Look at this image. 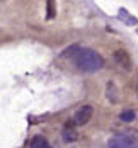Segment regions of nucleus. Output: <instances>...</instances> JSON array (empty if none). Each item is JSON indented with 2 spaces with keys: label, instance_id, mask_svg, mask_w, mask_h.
Returning a JSON list of instances; mask_svg holds the SVG:
<instances>
[{
  "label": "nucleus",
  "instance_id": "1",
  "mask_svg": "<svg viewBox=\"0 0 138 148\" xmlns=\"http://www.w3.org/2000/svg\"><path fill=\"white\" fill-rule=\"evenodd\" d=\"M72 58H73V63H75L77 68L80 72H85V73L99 72L104 66L102 56L91 48H77V53H73Z\"/></svg>",
  "mask_w": 138,
  "mask_h": 148
},
{
  "label": "nucleus",
  "instance_id": "2",
  "mask_svg": "<svg viewBox=\"0 0 138 148\" xmlns=\"http://www.w3.org/2000/svg\"><path fill=\"white\" fill-rule=\"evenodd\" d=\"M107 148H138V133H121L109 140Z\"/></svg>",
  "mask_w": 138,
  "mask_h": 148
},
{
  "label": "nucleus",
  "instance_id": "3",
  "mask_svg": "<svg viewBox=\"0 0 138 148\" xmlns=\"http://www.w3.org/2000/svg\"><path fill=\"white\" fill-rule=\"evenodd\" d=\"M92 114H94V107L87 104V106H82L75 114H73L72 121H73L75 126H84V124H87L92 119Z\"/></svg>",
  "mask_w": 138,
  "mask_h": 148
},
{
  "label": "nucleus",
  "instance_id": "4",
  "mask_svg": "<svg viewBox=\"0 0 138 148\" xmlns=\"http://www.w3.org/2000/svg\"><path fill=\"white\" fill-rule=\"evenodd\" d=\"M113 58L116 61V65L123 68V70H131V58H130V55L124 51V49H116L114 53H113Z\"/></svg>",
  "mask_w": 138,
  "mask_h": 148
},
{
  "label": "nucleus",
  "instance_id": "5",
  "mask_svg": "<svg viewBox=\"0 0 138 148\" xmlns=\"http://www.w3.org/2000/svg\"><path fill=\"white\" fill-rule=\"evenodd\" d=\"M73 126H75V124H73V121H72V123H67L65 128H63V140H65L67 143L75 141L77 138H78V136H77V131L73 130Z\"/></svg>",
  "mask_w": 138,
  "mask_h": 148
},
{
  "label": "nucleus",
  "instance_id": "6",
  "mask_svg": "<svg viewBox=\"0 0 138 148\" xmlns=\"http://www.w3.org/2000/svg\"><path fill=\"white\" fill-rule=\"evenodd\" d=\"M106 97L111 101V102H118L119 101V92L116 89V85H114V82H109L106 87Z\"/></svg>",
  "mask_w": 138,
  "mask_h": 148
},
{
  "label": "nucleus",
  "instance_id": "7",
  "mask_svg": "<svg viewBox=\"0 0 138 148\" xmlns=\"http://www.w3.org/2000/svg\"><path fill=\"white\" fill-rule=\"evenodd\" d=\"M31 148H53L49 143H48V140L43 138V136H34L32 138V141H31Z\"/></svg>",
  "mask_w": 138,
  "mask_h": 148
},
{
  "label": "nucleus",
  "instance_id": "8",
  "mask_svg": "<svg viewBox=\"0 0 138 148\" xmlns=\"http://www.w3.org/2000/svg\"><path fill=\"white\" fill-rule=\"evenodd\" d=\"M119 19H121V21H124L128 26H135V24L138 22L137 19H135V17H131V15L128 14V10H124V9H121V10H119Z\"/></svg>",
  "mask_w": 138,
  "mask_h": 148
},
{
  "label": "nucleus",
  "instance_id": "9",
  "mask_svg": "<svg viewBox=\"0 0 138 148\" xmlns=\"http://www.w3.org/2000/svg\"><path fill=\"white\" fill-rule=\"evenodd\" d=\"M135 118H137V114L131 109H126V111H123L121 114H119V119H121L123 123H131V121H135Z\"/></svg>",
  "mask_w": 138,
  "mask_h": 148
},
{
  "label": "nucleus",
  "instance_id": "10",
  "mask_svg": "<svg viewBox=\"0 0 138 148\" xmlns=\"http://www.w3.org/2000/svg\"><path fill=\"white\" fill-rule=\"evenodd\" d=\"M46 7H48V19H53L55 17V0H48Z\"/></svg>",
  "mask_w": 138,
  "mask_h": 148
}]
</instances>
